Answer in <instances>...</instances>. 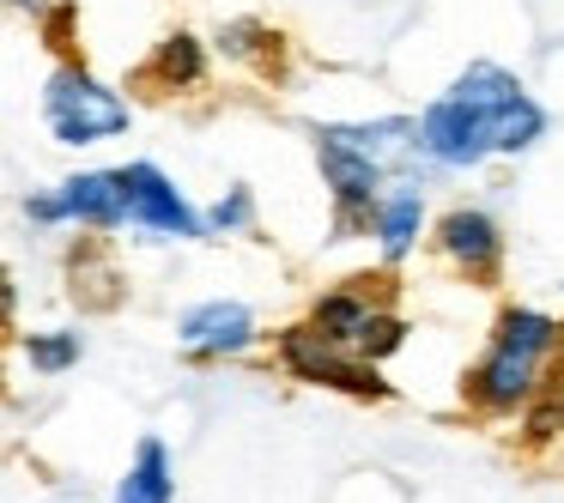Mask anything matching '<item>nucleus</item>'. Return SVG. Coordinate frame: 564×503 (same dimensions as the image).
Wrapping results in <instances>:
<instances>
[{
	"mask_svg": "<svg viewBox=\"0 0 564 503\" xmlns=\"http://www.w3.org/2000/svg\"><path fill=\"white\" fill-rule=\"evenodd\" d=\"M419 134H425V158L437 164H479L486 152H522L546 134V110L516 86V74L491 62H474L425 116H419Z\"/></svg>",
	"mask_w": 564,
	"mask_h": 503,
	"instance_id": "obj_1",
	"label": "nucleus"
},
{
	"mask_svg": "<svg viewBox=\"0 0 564 503\" xmlns=\"http://www.w3.org/2000/svg\"><path fill=\"white\" fill-rule=\"evenodd\" d=\"M552 340H558V321L552 316H540V309H510V316L498 321L491 352L479 358V370H474V401L491 406V413H510L516 401H528V394L540 389V358L552 352Z\"/></svg>",
	"mask_w": 564,
	"mask_h": 503,
	"instance_id": "obj_2",
	"label": "nucleus"
},
{
	"mask_svg": "<svg viewBox=\"0 0 564 503\" xmlns=\"http://www.w3.org/2000/svg\"><path fill=\"white\" fill-rule=\"evenodd\" d=\"M43 122L55 140L67 146H91V140H110L128 128V103L110 86L86 74V67H55L50 86H43Z\"/></svg>",
	"mask_w": 564,
	"mask_h": 503,
	"instance_id": "obj_3",
	"label": "nucleus"
},
{
	"mask_svg": "<svg viewBox=\"0 0 564 503\" xmlns=\"http://www.w3.org/2000/svg\"><path fill=\"white\" fill-rule=\"evenodd\" d=\"M316 158H322V183L334 195V219L340 231H358V225H377V207H382V164L365 158L358 146L334 140L328 128H316Z\"/></svg>",
	"mask_w": 564,
	"mask_h": 503,
	"instance_id": "obj_4",
	"label": "nucleus"
},
{
	"mask_svg": "<svg viewBox=\"0 0 564 503\" xmlns=\"http://www.w3.org/2000/svg\"><path fill=\"white\" fill-rule=\"evenodd\" d=\"M280 352H285V364H292V376H304V382H328V389H346V394H389V382L370 376V364L346 358V346H334L316 321L285 333Z\"/></svg>",
	"mask_w": 564,
	"mask_h": 503,
	"instance_id": "obj_5",
	"label": "nucleus"
},
{
	"mask_svg": "<svg viewBox=\"0 0 564 503\" xmlns=\"http://www.w3.org/2000/svg\"><path fill=\"white\" fill-rule=\"evenodd\" d=\"M122 183H128V219L134 225H147L159 237H200V219L176 195V183H164L159 164H128Z\"/></svg>",
	"mask_w": 564,
	"mask_h": 503,
	"instance_id": "obj_6",
	"label": "nucleus"
},
{
	"mask_svg": "<svg viewBox=\"0 0 564 503\" xmlns=\"http://www.w3.org/2000/svg\"><path fill=\"white\" fill-rule=\"evenodd\" d=\"M256 340V316L243 304H200L183 316V346L195 358H225Z\"/></svg>",
	"mask_w": 564,
	"mask_h": 503,
	"instance_id": "obj_7",
	"label": "nucleus"
},
{
	"mask_svg": "<svg viewBox=\"0 0 564 503\" xmlns=\"http://www.w3.org/2000/svg\"><path fill=\"white\" fill-rule=\"evenodd\" d=\"M62 212L79 225H98V231H110V225L128 219V183L122 171H86V176H67L62 183Z\"/></svg>",
	"mask_w": 564,
	"mask_h": 503,
	"instance_id": "obj_8",
	"label": "nucleus"
},
{
	"mask_svg": "<svg viewBox=\"0 0 564 503\" xmlns=\"http://www.w3.org/2000/svg\"><path fill=\"white\" fill-rule=\"evenodd\" d=\"M443 249H449L455 261H462L467 273H479L486 280L491 267H498V249H503V237H498V225L486 219V212H474V207H455L449 219H443Z\"/></svg>",
	"mask_w": 564,
	"mask_h": 503,
	"instance_id": "obj_9",
	"label": "nucleus"
},
{
	"mask_svg": "<svg viewBox=\"0 0 564 503\" xmlns=\"http://www.w3.org/2000/svg\"><path fill=\"white\" fill-rule=\"evenodd\" d=\"M176 479H171V455H164L159 437H140L134 449V467H128V479L116 485V503H171Z\"/></svg>",
	"mask_w": 564,
	"mask_h": 503,
	"instance_id": "obj_10",
	"label": "nucleus"
},
{
	"mask_svg": "<svg viewBox=\"0 0 564 503\" xmlns=\"http://www.w3.org/2000/svg\"><path fill=\"white\" fill-rule=\"evenodd\" d=\"M419 219H425V195L419 188H394V195H382V207H377V243H382V255L389 261H401L406 249H413V237H419Z\"/></svg>",
	"mask_w": 564,
	"mask_h": 503,
	"instance_id": "obj_11",
	"label": "nucleus"
},
{
	"mask_svg": "<svg viewBox=\"0 0 564 503\" xmlns=\"http://www.w3.org/2000/svg\"><path fill=\"white\" fill-rule=\"evenodd\" d=\"M200 74H207V55L195 37H164L159 55L147 62V79H159V86H200Z\"/></svg>",
	"mask_w": 564,
	"mask_h": 503,
	"instance_id": "obj_12",
	"label": "nucleus"
},
{
	"mask_svg": "<svg viewBox=\"0 0 564 503\" xmlns=\"http://www.w3.org/2000/svg\"><path fill=\"white\" fill-rule=\"evenodd\" d=\"M25 358H31V370H43V376H62L67 364H79V333H31Z\"/></svg>",
	"mask_w": 564,
	"mask_h": 503,
	"instance_id": "obj_13",
	"label": "nucleus"
},
{
	"mask_svg": "<svg viewBox=\"0 0 564 503\" xmlns=\"http://www.w3.org/2000/svg\"><path fill=\"white\" fill-rule=\"evenodd\" d=\"M558 425H564V364L540 376V401L528 413V437H552Z\"/></svg>",
	"mask_w": 564,
	"mask_h": 503,
	"instance_id": "obj_14",
	"label": "nucleus"
},
{
	"mask_svg": "<svg viewBox=\"0 0 564 503\" xmlns=\"http://www.w3.org/2000/svg\"><path fill=\"white\" fill-rule=\"evenodd\" d=\"M207 225H213V231H249V188L237 183L231 195H225L219 207H213V219H207Z\"/></svg>",
	"mask_w": 564,
	"mask_h": 503,
	"instance_id": "obj_15",
	"label": "nucleus"
},
{
	"mask_svg": "<svg viewBox=\"0 0 564 503\" xmlns=\"http://www.w3.org/2000/svg\"><path fill=\"white\" fill-rule=\"evenodd\" d=\"M13 7H31V13H50V0H13Z\"/></svg>",
	"mask_w": 564,
	"mask_h": 503,
	"instance_id": "obj_16",
	"label": "nucleus"
}]
</instances>
